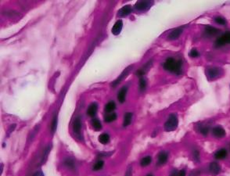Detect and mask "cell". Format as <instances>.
Listing matches in <instances>:
<instances>
[{
  "mask_svg": "<svg viewBox=\"0 0 230 176\" xmlns=\"http://www.w3.org/2000/svg\"><path fill=\"white\" fill-rule=\"evenodd\" d=\"M64 164H65V165L67 167H69V168H74V167H75V163H74V161L70 158L66 159L65 161H64Z\"/></svg>",
  "mask_w": 230,
  "mask_h": 176,
  "instance_id": "24",
  "label": "cell"
},
{
  "mask_svg": "<svg viewBox=\"0 0 230 176\" xmlns=\"http://www.w3.org/2000/svg\"><path fill=\"white\" fill-rule=\"evenodd\" d=\"M152 4H153V2H149V1H140V2H137L135 7H136V9L138 10L146 11L150 8Z\"/></svg>",
  "mask_w": 230,
  "mask_h": 176,
  "instance_id": "4",
  "label": "cell"
},
{
  "mask_svg": "<svg viewBox=\"0 0 230 176\" xmlns=\"http://www.w3.org/2000/svg\"><path fill=\"white\" fill-rule=\"evenodd\" d=\"M212 134L216 138H222L226 135V131L222 127L216 126L212 129Z\"/></svg>",
  "mask_w": 230,
  "mask_h": 176,
  "instance_id": "5",
  "label": "cell"
},
{
  "mask_svg": "<svg viewBox=\"0 0 230 176\" xmlns=\"http://www.w3.org/2000/svg\"><path fill=\"white\" fill-rule=\"evenodd\" d=\"M49 150H50V148L49 147H48L46 150H45V153H44L43 158H42V162H45V161L47 159V156H48V153Z\"/></svg>",
  "mask_w": 230,
  "mask_h": 176,
  "instance_id": "31",
  "label": "cell"
},
{
  "mask_svg": "<svg viewBox=\"0 0 230 176\" xmlns=\"http://www.w3.org/2000/svg\"><path fill=\"white\" fill-rule=\"evenodd\" d=\"M215 22L217 24H220V25H226V20L225 18L221 17H217L215 18Z\"/></svg>",
  "mask_w": 230,
  "mask_h": 176,
  "instance_id": "26",
  "label": "cell"
},
{
  "mask_svg": "<svg viewBox=\"0 0 230 176\" xmlns=\"http://www.w3.org/2000/svg\"><path fill=\"white\" fill-rule=\"evenodd\" d=\"M193 156H194V158L197 160V161H198L199 160V156H200V153L199 152L197 151V150H195L194 151V153H193Z\"/></svg>",
  "mask_w": 230,
  "mask_h": 176,
  "instance_id": "33",
  "label": "cell"
},
{
  "mask_svg": "<svg viewBox=\"0 0 230 176\" xmlns=\"http://www.w3.org/2000/svg\"><path fill=\"white\" fill-rule=\"evenodd\" d=\"M227 156V151L226 149H221L218 150L217 152L215 153V157L218 160H221V159L226 158Z\"/></svg>",
  "mask_w": 230,
  "mask_h": 176,
  "instance_id": "15",
  "label": "cell"
},
{
  "mask_svg": "<svg viewBox=\"0 0 230 176\" xmlns=\"http://www.w3.org/2000/svg\"><path fill=\"white\" fill-rule=\"evenodd\" d=\"M226 44H230V31L223 34L215 41L216 47H221V46H225Z\"/></svg>",
  "mask_w": 230,
  "mask_h": 176,
  "instance_id": "3",
  "label": "cell"
},
{
  "mask_svg": "<svg viewBox=\"0 0 230 176\" xmlns=\"http://www.w3.org/2000/svg\"><path fill=\"white\" fill-rule=\"evenodd\" d=\"M209 170L211 174L214 175H217L219 172H221V167L217 162H211L209 166Z\"/></svg>",
  "mask_w": 230,
  "mask_h": 176,
  "instance_id": "7",
  "label": "cell"
},
{
  "mask_svg": "<svg viewBox=\"0 0 230 176\" xmlns=\"http://www.w3.org/2000/svg\"><path fill=\"white\" fill-rule=\"evenodd\" d=\"M115 107H116V105H115L114 102H112L111 101V102H109L106 105L105 111L108 112V113H110V112H112L113 111H114Z\"/></svg>",
  "mask_w": 230,
  "mask_h": 176,
  "instance_id": "21",
  "label": "cell"
},
{
  "mask_svg": "<svg viewBox=\"0 0 230 176\" xmlns=\"http://www.w3.org/2000/svg\"><path fill=\"white\" fill-rule=\"evenodd\" d=\"M131 118H132V113H126V114L124 117V122H123V125L125 127L129 125L131 121Z\"/></svg>",
  "mask_w": 230,
  "mask_h": 176,
  "instance_id": "18",
  "label": "cell"
},
{
  "mask_svg": "<svg viewBox=\"0 0 230 176\" xmlns=\"http://www.w3.org/2000/svg\"><path fill=\"white\" fill-rule=\"evenodd\" d=\"M131 68V67H129L128 68H127V69H125L124 71L122 72V74H120V76L118 77V78L117 79V80H115L114 81V83H113V86H116L118 84H119V83L120 82V81H122L124 78H125V77L127 76V74H128V72H129V69Z\"/></svg>",
  "mask_w": 230,
  "mask_h": 176,
  "instance_id": "13",
  "label": "cell"
},
{
  "mask_svg": "<svg viewBox=\"0 0 230 176\" xmlns=\"http://www.w3.org/2000/svg\"><path fill=\"white\" fill-rule=\"evenodd\" d=\"M57 117H54L53 118V121L52 122V124H51V130H52V132L54 133L56 129H57Z\"/></svg>",
  "mask_w": 230,
  "mask_h": 176,
  "instance_id": "28",
  "label": "cell"
},
{
  "mask_svg": "<svg viewBox=\"0 0 230 176\" xmlns=\"http://www.w3.org/2000/svg\"><path fill=\"white\" fill-rule=\"evenodd\" d=\"M122 27H123V23L121 20H118V21L114 24V27H113V28H112V33L114 34V35H119L122 30Z\"/></svg>",
  "mask_w": 230,
  "mask_h": 176,
  "instance_id": "9",
  "label": "cell"
},
{
  "mask_svg": "<svg viewBox=\"0 0 230 176\" xmlns=\"http://www.w3.org/2000/svg\"><path fill=\"white\" fill-rule=\"evenodd\" d=\"M182 61L176 60L174 58L167 59L166 61L164 63V68L170 72L175 73V74H179L182 71Z\"/></svg>",
  "mask_w": 230,
  "mask_h": 176,
  "instance_id": "1",
  "label": "cell"
},
{
  "mask_svg": "<svg viewBox=\"0 0 230 176\" xmlns=\"http://www.w3.org/2000/svg\"><path fill=\"white\" fill-rule=\"evenodd\" d=\"M147 176H153V175H147Z\"/></svg>",
  "mask_w": 230,
  "mask_h": 176,
  "instance_id": "36",
  "label": "cell"
},
{
  "mask_svg": "<svg viewBox=\"0 0 230 176\" xmlns=\"http://www.w3.org/2000/svg\"><path fill=\"white\" fill-rule=\"evenodd\" d=\"M182 32V29L180 28H175V30H173L168 36V39L169 40H175L177 39L179 37L181 34Z\"/></svg>",
  "mask_w": 230,
  "mask_h": 176,
  "instance_id": "8",
  "label": "cell"
},
{
  "mask_svg": "<svg viewBox=\"0 0 230 176\" xmlns=\"http://www.w3.org/2000/svg\"><path fill=\"white\" fill-rule=\"evenodd\" d=\"M103 164H104V163H103V161H97L96 164L94 165V167H93V170L94 171H99V170L102 169L103 167Z\"/></svg>",
  "mask_w": 230,
  "mask_h": 176,
  "instance_id": "25",
  "label": "cell"
},
{
  "mask_svg": "<svg viewBox=\"0 0 230 176\" xmlns=\"http://www.w3.org/2000/svg\"><path fill=\"white\" fill-rule=\"evenodd\" d=\"M131 12V7L130 5H126L125 7H123L120 10L118 11V15L120 17H125L128 15H129Z\"/></svg>",
  "mask_w": 230,
  "mask_h": 176,
  "instance_id": "6",
  "label": "cell"
},
{
  "mask_svg": "<svg viewBox=\"0 0 230 176\" xmlns=\"http://www.w3.org/2000/svg\"><path fill=\"white\" fill-rule=\"evenodd\" d=\"M178 176H186V172H185V170H182L181 172H178Z\"/></svg>",
  "mask_w": 230,
  "mask_h": 176,
  "instance_id": "34",
  "label": "cell"
},
{
  "mask_svg": "<svg viewBox=\"0 0 230 176\" xmlns=\"http://www.w3.org/2000/svg\"><path fill=\"white\" fill-rule=\"evenodd\" d=\"M178 117L175 114H171L169 116L168 119L165 122L164 124V129L167 132H171L176 129L178 127Z\"/></svg>",
  "mask_w": 230,
  "mask_h": 176,
  "instance_id": "2",
  "label": "cell"
},
{
  "mask_svg": "<svg viewBox=\"0 0 230 176\" xmlns=\"http://www.w3.org/2000/svg\"><path fill=\"white\" fill-rule=\"evenodd\" d=\"M99 141L102 144H107L109 143L110 141V136L108 134H106V133H103V134H101L99 137Z\"/></svg>",
  "mask_w": 230,
  "mask_h": 176,
  "instance_id": "19",
  "label": "cell"
},
{
  "mask_svg": "<svg viewBox=\"0 0 230 176\" xmlns=\"http://www.w3.org/2000/svg\"><path fill=\"white\" fill-rule=\"evenodd\" d=\"M168 161V153L165 152H161L158 155V164H164Z\"/></svg>",
  "mask_w": 230,
  "mask_h": 176,
  "instance_id": "17",
  "label": "cell"
},
{
  "mask_svg": "<svg viewBox=\"0 0 230 176\" xmlns=\"http://www.w3.org/2000/svg\"><path fill=\"white\" fill-rule=\"evenodd\" d=\"M117 118V114L116 113H110V114H108V115H107L105 117V118H104V121H105L106 122H112V121H115Z\"/></svg>",
  "mask_w": 230,
  "mask_h": 176,
  "instance_id": "23",
  "label": "cell"
},
{
  "mask_svg": "<svg viewBox=\"0 0 230 176\" xmlns=\"http://www.w3.org/2000/svg\"><path fill=\"white\" fill-rule=\"evenodd\" d=\"M92 126L95 128V130L99 131L102 128V124L98 119H93L92 121Z\"/></svg>",
  "mask_w": 230,
  "mask_h": 176,
  "instance_id": "22",
  "label": "cell"
},
{
  "mask_svg": "<svg viewBox=\"0 0 230 176\" xmlns=\"http://www.w3.org/2000/svg\"><path fill=\"white\" fill-rule=\"evenodd\" d=\"M33 176H44V175L42 172H37L33 175Z\"/></svg>",
  "mask_w": 230,
  "mask_h": 176,
  "instance_id": "35",
  "label": "cell"
},
{
  "mask_svg": "<svg viewBox=\"0 0 230 176\" xmlns=\"http://www.w3.org/2000/svg\"><path fill=\"white\" fill-rule=\"evenodd\" d=\"M131 174H132V168H131V166H129L128 168L127 172H126V174H125V176H131Z\"/></svg>",
  "mask_w": 230,
  "mask_h": 176,
  "instance_id": "32",
  "label": "cell"
},
{
  "mask_svg": "<svg viewBox=\"0 0 230 176\" xmlns=\"http://www.w3.org/2000/svg\"><path fill=\"white\" fill-rule=\"evenodd\" d=\"M151 161H152V159L150 156H145V157H143V158L141 160V161H140L141 166H142V167H146V166H148L149 164L151 163Z\"/></svg>",
  "mask_w": 230,
  "mask_h": 176,
  "instance_id": "20",
  "label": "cell"
},
{
  "mask_svg": "<svg viewBox=\"0 0 230 176\" xmlns=\"http://www.w3.org/2000/svg\"><path fill=\"white\" fill-rule=\"evenodd\" d=\"M146 87H147L146 80L143 78H141L140 80H139V89H140L141 91H143V90H145Z\"/></svg>",
  "mask_w": 230,
  "mask_h": 176,
  "instance_id": "27",
  "label": "cell"
},
{
  "mask_svg": "<svg viewBox=\"0 0 230 176\" xmlns=\"http://www.w3.org/2000/svg\"><path fill=\"white\" fill-rule=\"evenodd\" d=\"M205 32H206L208 35H210V36H211V35L214 36V35H217L218 33L219 32V30L218 28H215V27L208 25V26L205 27Z\"/></svg>",
  "mask_w": 230,
  "mask_h": 176,
  "instance_id": "12",
  "label": "cell"
},
{
  "mask_svg": "<svg viewBox=\"0 0 230 176\" xmlns=\"http://www.w3.org/2000/svg\"><path fill=\"white\" fill-rule=\"evenodd\" d=\"M128 89L127 87H123L119 91L118 94V100L120 103H124L125 100V97H126V94H127Z\"/></svg>",
  "mask_w": 230,
  "mask_h": 176,
  "instance_id": "10",
  "label": "cell"
},
{
  "mask_svg": "<svg viewBox=\"0 0 230 176\" xmlns=\"http://www.w3.org/2000/svg\"><path fill=\"white\" fill-rule=\"evenodd\" d=\"M208 76L211 78H217L218 75H220L221 74V71L220 69L218 68H211L208 70Z\"/></svg>",
  "mask_w": 230,
  "mask_h": 176,
  "instance_id": "11",
  "label": "cell"
},
{
  "mask_svg": "<svg viewBox=\"0 0 230 176\" xmlns=\"http://www.w3.org/2000/svg\"><path fill=\"white\" fill-rule=\"evenodd\" d=\"M97 109H98V106H97L96 103H92L90 105L89 108H88L87 113L91 117H93V116L96 115V113L97 112Z\"/></svg>",
  "mask_w": 230,
  "mask_h": 176,
  "instance_id": "14",
  "label": "cell"
},
{
  "mask_svg": "<svg viewBox=\"0 0 230 176\" xmlns=\"http://www.w3.org/2000/svg\"><path fill=\"white\" fill-rule=\"evenodd\" d=\"M81 119H80V117H77L76 119L75 120V121H74V124H73V129L75 131L76 133H78L81 130Z\"/></svg>",
  "mask_w": 230,
  "mask_h": 176,
  "instance_id": "16",
  "label": "cell"
},
{
  "mask_svg": "<svg viewBox=\"0 0 230 176\" xmlns=\"http://www.w3.org/2000/svg\"><path fill=\"white\" fill-rule=\"evenodd\" d=\"M189 56L191 57H193V58H196V57H198L200 56L199 52L197 51L196 49H191V51L189 52Z\"/></svg>",
  "mask_w": 230,
  "mask_h": 176,
  "instance_id": "29",
  "label": "cell"
},
{
  "mask_svg": "<svg viewBox=\"0 0 230 176\" xmlns=\"http://www.w3.org/2000/svg\"><path fill=\"white\" fill-rule=\"evenodd\" d=\"M208 132H209V129H208V128H207V127H203V128H200V132L204 135H208Z\"/></svg>",
  "mask_w": 230,
  "mask_h": 176,
  "instance_id": "30",
  "label": "cell"
}]
</instances>
